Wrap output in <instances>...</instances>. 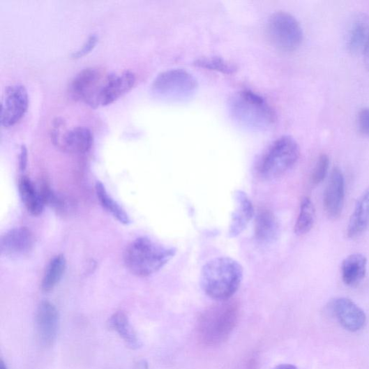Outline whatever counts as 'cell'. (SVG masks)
<instances>
[{"instance_id":"6da1fadb","label":"cell","mask_w":369,"mask_h":369,"mask_svg":"<svg viewBox=\"0 0 369 369\" xmlns=\"http://www.w3.org/2000/svg\"><path fill=\"white\" fill-rule=\"evenodd\" d=\"M242 265L229 257H219L208 262L202 268L201 287L210 298L229 300L240 288L243 279Z\"/></svg>"},{"instance_id":"7a4b0ae2","label":"cell","mask_w":369,"mask_h":369,"mask_svg":"<svg viewBox=\"0 0 369 369\" xmlns=\"http://www.w3.org/2000/svg\"><path fill=\"white\" fill-rule=\"evenodd\" d=\"M176 252L175 248L165 246L148 237H140L126 249L124 263L133 274L146 277L161 270Z\"/></svg>"},{"instance_id":"3957f363","label":"cell","mask_w":369,"mask_h":369,"mask_svg":"<svg viewBox=\"0 0 369 369\" xmlns=\"http://www.w3.org/2000/svg\"><path fill=\"white\" fill-rule=\"evenodd\" d=\"M234 120L254 131H264L276 121V114L266 100L251 91L234 95L230 103Z\"/></svg>"},{"instance_id":"277c9868","label":"cell","mask_w":369,"mask_h":369,"mask_svg":"<svg viewBox=\"0 0 369 369\" xmlns=\"http://www.w3.org/2000/svg\"><path fill=\"white\" fill-rule=\"evenodd\" d=\"M220 302L205 310L199 320V336L207 345H214L226 340L237 322L236 303L230 299Z\"/></svg>"},{"instance_id":"5b68a950","label":"cell","mask_w":369,"mask_h":369,"mask_svg":"<svg viewBox=\"0 0 369 369\" xmlns=\"http://www.w3.org/2000/svg\"><path fill=\"white\" fill-rule=\"evenodd\" d=\"M299 157L300 148L296 141L289 136L280 137L260 158L257 165L259 174L266 180L283 176L294 167Z\"/></svg>"},{"instance_id":"8992f818","label":"cell","mask_w":369,"mask_h":369,"mask_svg":"<svg viewBox=\"0 0 369 369\" xmlns=\"http://www.w3.org/2000/svg\"><path fill=\"white\" fill-rule=\"evenodd\" d=\"M197 81L189 73L179 69L160 73L154 80L151 89L160 98L183 101L192 98L197 90Z\"/></svg>"},{"instance_id":"52a82bcc","label":"cell","mask_w":369,"mask_h":369,"mask_svg":"<svg viewBox=\"0 0 369 369\" xmlns=\"http://www.w3.org/2000/svg\"><path fill=\"white\" fill-rule=\"evenodd\" d=\"M266 33L272 45L286 52L296 50L303 40V32L297 20L292 15L279 12L269 20Z\"/></svg>"},{"instance_id":"ba28073f","label":"cell","mask_w":369,"mask_h":369,"mask_svg":"<svg viewBox=\"0 0 369 369\" xmlns=\"http://www.w3.org/2000/svg\"><path fill=\"white\" fill-rule=\"evenodd\" d=\"M64 123H57L53 126L52 140L55 146L64 153L69 154H85L90 151L93 143V135L89 128L75 127L64 130Z\"/></svg>"},{"instance_id":"9c48e42d","label":"cell","mask_w":369,"mask_h":369,"mask_svg":"<svg viewBox=\"0 0 369 369\" xmlns=\"http://www.w3.org/2000/svg\"><path fill=\"white\" fill-rule=\"evenodd\" d=\"M136 80V75L132 71L107 74L92 107L106 106L116 101L133 89Z\"/></svg>"},{"instance_id":"30bf717a","label":"cell","mask_w":369,"mask_h":369,"mask_svg":"<svg viewBox=\"0 0 369 369\" xmlns=\"http://www.w3.org/2000/svg\"><path fill=\"white\" fill-rule=\"evenodd\" d=\"M29 94L22 84L8 86L6 90L1 110V125L10 128L19 123L27 112Z\"/></svg>"},{"instance_id":"8fae6325","label":"cell","mask_w":369,"mask_h":369,"mask_svg":"<svg viewBox=\"0 0 369 369\" xmlns=\"http://www.w3.org/2000/svg\"><path fill=\"white\" fill-rule=\"evenodd\" d=\"M106 74L96 68H86L80 71L70 84L71 96L91 107Z\"/></svg>"},{"instance_id":"7c38bea8","label":"cell","mask_w":369,"mask_h":369,"mask_svg":"<svg viewBox=\"0 0 369 369\" xmlns=\"http://www.w3.org/2000/svg\"><path fill=\"white\" fill-rule=\"evenodd\" d=\"M330 310L342 326L350 332L364 328L366 316L355 302L348 298H336L329 305Z\"/></svg>"},{"instance_id":"4fadbf2b","label":"cell","mask_w":369,"mask_h":369,"mask_svg":"<svg viewBox=\"0 0 369 369\" xmlns=\"http://www.w3.org/2000/svg\"><path fill=\"white\" fill-rule=\"evenodd\" d=\"M345 202V179L341 170L333 169L323 195V206L329 218L336 220L341 216Z\"/></svg>"},{"instance_id":"5bb4252c","label":"cell","mask_w":369,"mask_h":369,"mask_svg":"<svg viewBox=\"0 0 369 369\" xmlns=\"http://www.w3.org/2000/svg\"><path fill=\"white\" fill-rule=\"evenodd\" d=\"M36 329L43 345L51 346L54 342L59 328V314L54 303L43 301L36 312Z\"/></svg>"},{"instance_id":"9a60e30c","label":"cell","mask_w":369,"mask_h":369,"mask_svg":"<svg viewBox=\"0 0 369 369\" xmlns=\"http://www.w3.org/2000/svg\"><path fill=\"white\" fill-rule=\"evenodd\" d=\"M34 237L27 227H17L7 232L0 240L2 255L10 257H23L33 249Z\"/></svg>"},{"instance_id":"2e32d148","label":"cell","mask_w":369,"mask_h":369,"mask_svg":"<svg viewBox=\"0 0 369 369\" xmlns=\"http://www.w3.org/2000/svg\"><path fill=\"white\" fill-rule=\"evenodd\" d=\"M348 48L354 54L363 57L366 67L369 70V15L358 14L352 21L348 36Z\"/></svg>"},{"instance_id":"e0dca14e","label":"cell","mask_w":369,"mask_h":369,"mask_svg":"<svg viewBox=\"0 0 369 369\" xmlns=\"http://www.w3.org/2000/svg\"><path fill=\"white\" fill-rule=\"evenodd\" d=\"M235 209L232 214L229 235L236 237L247 228L255 216V209L248 195L241 190L234 193Z\"/></svg>"},{"instance_id":"ac0fdd59","label":"cell","mask_w":369,"mask_h":369,"mask_svg":"<svg viewBox=\"0 0 369 369\" xmlns=\"http://www.w3.org/2000/svg\"><path fill=\"white\" fill-rule=\"evenodd\" d=\"M256 240L264 244H269L277 240L279 234V225L274 213L266 209L259 210L255 221Z\"/></svg>"},{"instance_id":"d6986e66","label":"cell","mask_w":369,"mask_h":369,"mask_svg":"<svg viewBox=\"0 0 369 369\" xmlns=\"http://www.w3.org/2000/svg\"><path fill=\"white\" fill-rule=\"evenodd\" d=\"M369 226V188L358 199L354 211L347 229V235L350 239L361 236Z\"/></svg>"},{"instance_id":"ffe728a7","label":"cell","mask_w":369,"mask_h":369,"mask_svg":"<svg viewBox=\"0 0 369 369\" xmlns=\"http://www.w3.org/2000/svg\"><path fill=\"white\" fill-rule=\"evenodd\" d=\"M367 270V258L362 254L354 253L343 259L341 265L342 279L344 284L354 287L365 278Z\"/></svg>"},{"instance_id":"44dd1931","label":"cell","mask_w":369,"mask_h":369,"mask_svg":"<svg viewBox=\"0 0 369 369\" xmlns=\"http://www.w3.org/2000/svg\"><path fill=\"white\" fill-rule=\"evenodd\" d=\"M108 324L119 335L130 349L136 350L140 348L141 341L125 312L122 311L115 312L111 317Z\"/></svg>"},{"instance_id":"7402d4cb","label":"cell","mask_w":369,"mask_h":369,"mask_svg":"<svg viewBox=\"0 0 369 369\" xmlns=\"http://www.w3.org/2000/svg\"><path fill=\"white\" fill-rule=\"evenodd\" d=\"M18 190L20 199L28 211L33 216L40 215L43 211L45 201L33 182L29 178H21L18 182Z\"/></svg>"},{"instance_id":"603a6c76","label":"cell","mask_w":369,"mask_h":369,"mask_svg":"<svg viewBox=\"0 0 369 369\" xmlns=\"http://www.w3.org/2000/svg\"><path fill=\"white\" fill-rule=\"evenodd\" d=\"M66 259L61 255L51 260L41 282V289L43 292H50L57 287L66 270Z\"/></svg>"},{"instance_id":"cb8c5ba5","label":"cell","mask_w":369,"mask_h":369,"mask_svg":"<svg viewBox=\"0 0 369 369\" xmlns=\"http://www.w3.org/2000/svg\"><path fill=\"white\" fill-rule=\"evenodd\" d=\"M316 212L310 198L305 197L300 205L299 213L294 226V232L298 236L308 234L313 228Z\"/></svg>"},{"instance_id":"d4e9b609","label":"cell","mask_w":369,"mask_h":369,"mask_svg":"<svg viewBox=\"0 0 369 369\" xmlns=\"http://www.w3.org/2000/svg\"><path fill=\"white\" fill-rule=\"evenodd\" d=\"M96 194L102 206L110 212L114 218L123 225L131 223L125 210L108 194L104 185L98 182L96 186Z\"/></svg>"},{"instance_id":"484cf974","label":"cell","mask_w":369,"mask_h":369,"mask_svg":"<svg viewBox=\"0 0 369 369\" xmlns=\"http://www.w3.org/2000/svg\"><path fill=\"white\" fill-rule=\"evenodd\" d=\"M198 67L229 75L234 73L233 65L219 57L203 58L195 62Z\"/></svg>"},{"instance_id":"4316f807","label":"cell","mask_w":369,"mask_h":369,"mask_svg":"<svg viewBox=\"0 0 369 369\" xmlns=\"http://www.w3.org/2000/svg\"><path fill=\"white\" fill-rule=\"evenodd\" d=\"M330 159L327 155L322 154L315 165L311 176V183L317 186L326 178L329 172Z\"/></svg>"},{"instance_id":"83f0119b","label":"cell","mask_w":369,"mask_h":369,"mask_svg":"<svg viewBox=\"0 0 369 369\" xmlns=\"http://www.w3.org/2000/svg\"><path fill=\"white\" fill-rule=\"evenodd\" d=\"M98 42V37L96 35L91 36L88 40H86L81 49L73 53V59H80L88 54H89L96 47Z\"/></svg>"},{"instance_id":"f1b7e54d","label":"cell","mask_w":369,"mask_h":369,"mask_svg":"<svg viewBox=\"0 0 369 369\" xmlns=\"http://www.w3.org/2000/svg\"><path fill=\"white\" fill-rule=\"evenodd\" d=\"M358 124L361 133L369 137V107L361 110L358 116Z\"/></svg>"},{"instance_id":"f546056e","label":"cell","mask_w":369,"mask_h":369,"mask_svg":"<svg viewBox=\"0 0 369 369\" xmlns=\"http://www.w3.org/2000/svg\"><path fill=\"white\" fill-rule=\"evenodd\" d=\"M28 164V151L26 146H21L20 153L19 156V168L21 171H24L27 169Z\"/></svg>"},{"instance_id":"4dcf8cb0","label":"cell","mask_w":369,"mask_h":369,"mask_svg":"<svg viewBox=\"0 0 369 369\" xmlns=\"http://www.w3.org/2000/svg\"><path fill=\"white\" fill-rule=\"evenodd\" d=\"M148 363L145 360L137 361L132 369H148Z\"/></svg>"},{"instance_id":"1f68e13d","label":"cell","mask_w":369,"mask_h":369,"mask_svg":"<svg viewBox=\"0 0 369 369\" xmlns=\"http://www.w3.org/2000/svg\"><path fill=\"white\" fill-rule=\"evenodd\" d=\"M271 369H298V368L292 364H280Z\"/></svg>"},{"instance_id":"d6a6232c","label":"cell","mask_w":369,"mask_h":369,"mask_svg":"<svg viewBox=\"0 0 369 369\" xmlns=\"http://www.w3.org/2000/svg\"><path fill=\"white\" fill-rule=\"evenodd\" d=\"M0 369H8L7 366L3 360L0 362Z\"/></svg>"}]
</instances>
